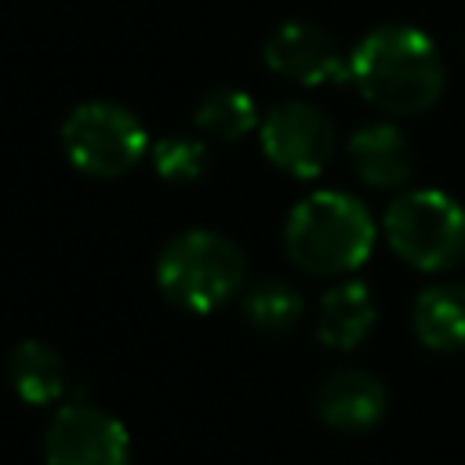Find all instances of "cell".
Wrapping results in <instances>:
<instances>
[{
  "instance_id": "6da1fadb",
  "label": "cell",
  "mask_w": 465,
  "mask_h": 465,
  "mask_svg": "<svg viewBox=\"0 0 465 465\" xmlns=\"http://www.w3.org/2000/svg\"><path fill=\"white\" fill-rule=\"evenodd\" d=\"M349 84L389 116H418L440 102L447 65L418 25H378L349 51Z\"/></svg>"
},
{
  "instance_id": "7a4b0ae2",
  "label": "cell",
  "mask_w": 465,
  "mask_h": 465,
  "mask_svg": "<svg viewBox=\"0 0 465 465\" xmlns=\"http://www.w3.org/2000/svg\"><path fill=\"white\" fill-rule=\"evenodd\" d=\"M371 211L341 189L302 196L283 222V251L309 276H349L374 251Z\"/></svg>"
},
{
  "instance_id": "3957f363",
  "label": "cell",
  "mask_w": 465,
  "mask_h": 465,
  "mask_svg": "<svg viewBox=\"0 0 465 465\" xmlns=\"http://www.w3.org/2000/svg\"><path fill=\"white\" fill-rule=\"evenodd\" d=\"M160 294L185 312H214L247 287V254L214 229H185L156 254Z\"/></svg>"
},
{
  "instance_id": "277c9868",
  "label": "cell",
  "mask_w": 465,
  "mask_h": 465,
  "mask_svg": "<svg viewBox=\"0 0 465 465\" xmlns=\"http://www.w3.org/2000/svg\"><path fill=\"white\" fill-rule=\"evenodd\" d=\"M381 232L411 269L443 272L465 262V207L440 189L392 196L381 214Z\"/></svg>"
},
{
  "instance_id": "5b68a950",
  "label": "cell",
  "mask_w": 465,
  "mask_h": 465,
  "mask_svg": "<svg viewBox=\"0 0 465 465\" xmlns=\"http://www.w3.org/2000/svg\"><path fill=\"white\" fill-rule=\"evenodd\" d=\"M58 138H62L65 160L80 174H91V178L127 174L131 167L142 163V156L153 145L142 120L127 105L105 102V98H91L69 109Z\"/></svg>"
},
{
  "instance_id": "8992f818",
  "label": "cell",
  "mask_w": 465,
  "mask_h": 465,
  "mask_svg": "<svg viewBox=\"0 0 465 465\" xmlns=\"http://www.w3.org/2000/svg\"><path fill=\"white\" fill-rule=\"evenodd\" d=\"M262 153L272 167H280L291 178H320L327 163L334 160V124L331 116L302 98H287L272 105L258 120Z\"/></svg>"
},
{
  "instance_id": "52a82bcc",
  "label": "cell",
  "mask_w": 465,
  "mask_h": 465,
  "mask_svg": "<svg viewBox=\"0 0 465 465\" xmlns=\"http://www.w3.org/2000/svg\"><path fill=\"white\" fill-rule=\"evenodd\" d=\"M47 465H131L124 421L94 403H65L44 432Z\"/></svg>"
},
{
  "instance_id": "ba28073f",
  "label": "cell",
  "mask_w": 465,
  "mask_h": 465,
  "mask_svg": "<svg viewBox=\"0 0 465 465\" xmlns=\"http://www.w3.org/2000/svg\"><path fill=\"white\" fill-rule=\"evenodd\" d=\"M262 58L276 76L298 87H327L349 80V54H341L338 40L316 22H280L265 36Z\"/></svg>"
},
{
  "instance_id": "9c48e42d",
  "label": "cell",
  "mask_w": 465,
  "mask_h": 465,
  "mask_svg": "<svg viewBox=\"0 0 465 465\" xmlns=\"http://www.w3.org/2000/svg\"><path fill=\"white\" fill-rule=\"evenodd\" d=\"M316 411L338 432H367V429H374L385 418L389 392H385V385L371 371L341 367V371H331L320 381Z\"/></svg>"
},
{
  "instance_id": "30bf717a",
  "label": "cell",
  "mask_w": 465,
  "mask_h": 465,
  "mask_svg": "<svg viewBox=\"0 0 465 465\" xmlns=\"http://www.w3.org/2000/svg\"><path fill=\"white\" fill-rule=\"evenodd\" d=\"M349 163L363 185L378 193H396L414 174V149L396 124L378 120V124H363L360 131H352Z\"/></svg>"
},
{
  "instance_id": "8fae6325",
  "label": "cell",
  "mask_w": 465,
  "mask_h": 465,
  "mask_svg": "<svg viewBox=\"0 0 465 465\" xmlns=\"http://www.w3.org/2000/svg\"><path fill=\"white\" fill-rule=\"evenodd\" d=\"M374 323H378V305L371 287L360 280L334 283L331 291H323L316 305V338L338 352H349L360 341H367Z\"/></svg>"
},
{
  "instance_id": "7c38bea8",
  "label": "cell",
  "mask_w": 465,
  "mask_h": 465,
  "mask_svg": "<svg viewBox=\"0 0 465 465\" xmlns=\"http://www.w3.org/2000/svg\"><path fill=\"white\" fill-rule=\"evenodd\" d=\"M411 327L436 352L465 349V283H432L411 305Z\"/></svg>"
},
{
  "instance_id": "4fadbf2b",
  "label": "cell",
  "mask_w": 465,
  "mask_h": 465,
  "mask_svg": "<svg viewBox=\"0 0 465 465\" xmlns=\"http://www.w3.org/2000/svg\"><path fill=\"white\" fill-rule=\"evenodd\" d=\"M7 381L25 403L44 407L65 392L69 374H65V360L47 341L25 338L7 352Z\"/></svg>"
},
{
  "instance_id": "5bb4252c",
  "label": "cell",
  "mask_w": 465,
  "mask_h": 465,
  "mask_svg": "<svg viewBox=\"0 0 465 465\" xmlns=\"http://www.w3.org/2000/svg\"><path fill=\"white\" fill-rule=\"evenodd\" d=\"M243 320L262 334H291L305 316V298L287 280H258L240 291Z\"/></svg>"
},
{
  "instance_id": "9a60e30c",
  "label": "cell",
  "mask_w": 465,
  "mask_h": 465,
  "mask_svg": "<svg viewBox=\"0 0 465 465\" xmlns=\"http://www.w3.org/2000/svg\"><path fill=\"white\" fill-rule=\"evenodd\" d=\"M193 124L200 134H207L214 142H240L247 131H254L258 109H254V98L236 87H211L196 102Z\"/></svg>"
},
{
  "instance_id": "2e32d148",
  "label": "cell",
  "mask_w": 465,
  "mask_h": 465,
  "mask_svg": "<svg viewBox=\"0 0 465 465\" xmlns=\"http://www.w3.org/2000/svg\"><path fill=\"white\" fill-rule=\"evenodd\" d=\"M149 156H153V171L171 185H189V182L203 178V171L211 163L207 142L189 138V134H167V138L153 142Z\"/></svg>"
}]
</instances>
